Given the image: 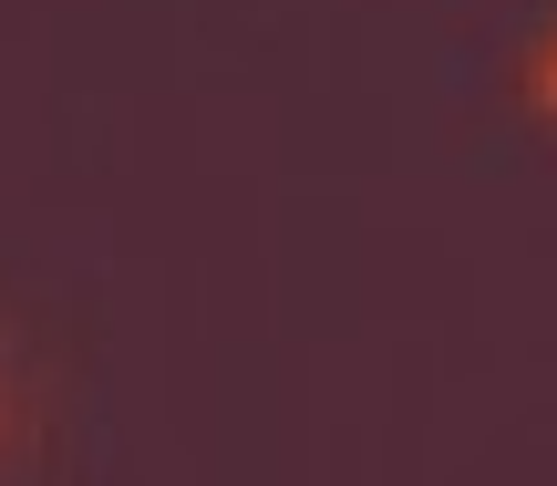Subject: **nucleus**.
<instances>
[{"instance_id": "f257e3e1", "label": "nucleus", "mask_w": 557, "mask_h": 486, "mask_svg": "<svg viewBox=\"0 0 557 486\" xmlns=\"http://www.w3.org/2000/svg\"><path fill=\"white\" fill-rule=\"evenodd\" d=\"M547 114H557V62H547Z\"/></svg>"}, {"instance_id": "f03ea898", "label": "nucleus", "mask_w": 557, "mask_h": 486, "mask_svg": "<svg viewBox=\"0 0 557 486\" xmlns=\"http://www.w3.org/2000/svg\"><path fill=\"white\" fill-rule=\"evenodd\" d=\"M0 435H11V404H0Z\"/></svg>"}]
</instances>
